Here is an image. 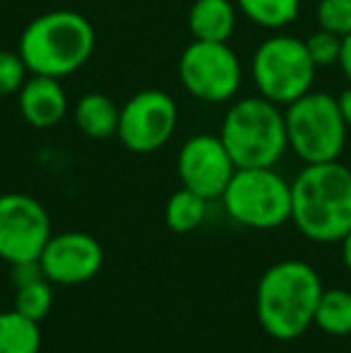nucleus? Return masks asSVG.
I'll return each instance as SVG.
<instances>
[{"mask_svg":"<svg viewBox=\"0 0 351 353\" xmlns=\"http://www.w3.org/2000/svg\"><path fill=\"white\" fill-rule=\"evenodd\" d=\"M291 221L313 243H339L351 231V168L305 163L291 181Z\"/></svg>","mask_w":351,"mask_h":353,"instance_id":"nucleus-1","label":"nucleus"},{"mask_svg":"<svg viewBox=\"0 0 351 353\" xmlns=\"http://www.w3.org/2000/svg\"><path fill=\"white\" fill-rule=\"evenodd\" d=\"M320 274L301 260H281L267 267L255 291V315L260 327L279 341H294L315 322L320 296Z\"/></svg>","mask_w":351,"mask_h":353,"instance_id":"nucleus-2","label":"nucleus"},{"mask_svg":"<svg viewBox=\"0 0 351 353\" xmlns=\"http://www.w3.org/2000/svg\"><path fill=\"white\" fill-rule=\"evenodd\" d=\"M97 48V32L85 14L75 10H51L24 27L19 56L32 74L63 79L89 63Z\"/></svg>","mask_w":351,"mask_h":353,"instance_id":"nucleus-3","label":"nucleus"},{"mask_svg":"<svg viewBox=\"0 0 351 353\" xmlns=\"http://www.w3.org/2000/svg\"><path fill=\"white\" fill-rule=\"evenodd\" d=\"M219 137L236 168H274L289 149L284 111L260 94L231 103Z\"/></svg>","mask_w":351,"mask_h":353,"instance_id":"nucleus-4","label":"nucleus"},{"mask_svg":"<svg viewBox=\"0 0 351 353\" xmlns=\"http://www.w3.org/2000/svg\"><path fill=\"white\" fill-rule=\"evenodd\" d=\"M289 149L303 163L337 161L347 147L349 125L332 94H303L284 111Z\"/></svg>","mask_w":351,"mask_h":353,"instance_id":"nucleus-5","label":"nucleus"},{"mask_svg":"<svg viewBox=\"0 0 351 353\" xmlns=\"http://www.w3.org/2000/svg\"><path fill=\"white\" fill-rule=\"evenodd\" d=\"M318 65L305 48V39L279 34L265 39L253 53L250 77L260 97L277 106H289L313 89Z\"/></svg>","mask_w":351,"mask_h":353,"instance_id":"nucleus-6","label":"nucleus"},{"mask_svg":"<svg viewBox=\"0 0 351 353\" xmlns=\"http://www.w3.org/2000/svg\"><path fill=\"white\" fill-rule=\"evenodd\" d=\"M221 202L236 223L255 231L291 221V183L274 168H236Z\"/></svg>","mask_w":351,"mask_h":353,"instance_id":"nucleus-7","label":"nucleus"},{"mask_svg":"<svg viewBox=\"0 0 351 353\" xmlns=\"http://www.w3.org/2000/svg\"><path fill=\"white\" fill-rule=\"evenodd\" d=\"M178 79L202 103H226L243 84L241 58L224 41H190L178 58Z\"/></svg>","mask_w":351,"mask_h":353,"instance_id":"nucleus-8","label":"nucleus"},{"mask_svg":"<svg viewBox=\"0 0 351 353\" xmlns=\"http://www.w3.org/2000/svg\"><path fill=\"white\" fill-rule=\"evenodd\" d=\"M178 128V103L161 89H142L121 106L116 137L135 154L166 147Z\"/></svg>","mask_w":351,"mask_h":353,"instance_id":"nucleus-9","label":"nucleus"},{"mask_svg":"<svg viewBox=\"0 0 351 353\" xmlns=\"http://www.w3.org/2000/svg\"><path fill=\"white\" fill-rule=\"evenodd\" d=\"M51 236V219L37 197L24 192L0 195V257L5 262L39 260Z\"/></svg>","mask_w":351,"mask_h":353,"instance_id":"nucleus-10","label":"nucleus"},{"mask_svg":"<svg viewBox=\"0 0 351 353\" xmlns=\"http://www.w3.org/2000/svg\"><path fill=\"white\" fill-rule=\"evenodd\" d=\"M234 173L236 163L219 135H192L178 152V176L183 188L197 192L205 200H221Z\"/></svg>","mask_w":351,"mask_h":353,"instance_id":"nucleus-11","label":"nucleus"},{"mask_svg":"<svg viewBox=\"0 0 351 353\" xmlns=\"http://www.w3.org/2000/svg\"><path fill=\"white\" fill-rule=\"evenodd\" d=\"M41 270L51 283L77 286L87 283L101 272L103 248L94 236L82 231H66L51 236L41 257Z\"/></svg>","mask_w":351,"mask_h":353,"instance_id":"nucleus-12","label":"nucleus"},{"mask_svg":"<svg viewBox=\"0 0 351 353\" xmlns=\"http://www.w3.org/2000/svg\"><path fill=\"white\" fill-rule=\"evenodd\" d=\"M17 106L22 118L37 130L56 128L68 116V94L61 79L46 74H29L17 92Z\"/></svg>","mask_w":351,"mask_h":353,"instance_id":"nucleus-13","label":"nucleus"},{"mask_svg":"<svg viewBox=\"0 0 351 353\" xmlns=\"http://www.w3.org/2000/svg\"><path fill=\"white\" fill-rule=\"evenodd\" d=\"M236 24H239L236 0H195L188 10V29L195 41L229 43Z\"/></svg>","mask_w":351,"mask_h":353,"instance_id":"nucleus-14","label":"nucleus"},{"mask_svg":"<svg viewBox=\"0 0 351 353\" xmlns=\"http://www.w3.org/2000/svg\"><path fill=\"white\" fill-rule=\"evenodd\" d=\"M118 121H121V108L113 103L111 97L101 92L85 94L75 106V123L89 140L113 137L118 132Z\"/></svg>","mask_w":351,"mask_h":353,"instance_id":"nucleus-15","label":"nucleus"},{"mask_svg":"<svg viewBox=\"0 0 351 353\" xmlns=\"http://www.w3.org/2000/svg\"><path fill=\"white\" fill-rule=\"evenodd\" d=\"M236 8L255 27L281 32L301 14V0H236Z\"/></svg>","mask_w":351,"mask_h":353,"instance_id":"nucleus-16","label":"nucleus"},{"mask_svg":"<svg viewBox=\"0 0 351 353\" xmlns=\"http://www.w3.org/2000/svg\"><path fill=\"white\" fill-rule=\"evenodd\" d=\"M41 330L39 322L17 310L0 312V353H39Z\"/></svg>","mask_w":351,"mask_h":353,"instance_id":"nucleus-17","label":"nucleus"},{"mask_svg":"<svg viewBox=\"0 0 351 353\" xmlns=\"http://www.w3.org/2000/svg\"><path fill=\"white\" fill-rule=\"evenodd\" d=\"M313 325L332 336L351 334V291H344V288L323 291Z\"/></svg>","mask_w":351,"mask_h":353,"instance_id":"nucleus-18","label":"nucleus"},{"mask_svg":"<svg viewBox=\"0 0 351 353\" xmlns=\"http://www.w3.org/2000/svg\"><path fill=\"white\" fill-rule=\"evenodd\" d=\"M207 202L202 195L188 190V188H181L178 192L169 197L164 210V219L166 226L174 233H190L205 221L207 216Z\"/></svg>","mask_w":351,"mask_h":353,"instance_id":"nucleus-19","label":"nucleus"},{"mask_svg":"<svg viewBox=\"0 0 351 353\" xmlns=\"http://www.w3.org/2000/svg\"><path fill=\"white\" fill-rule=\"evenodd\" d=\"M51 307H53V288L48 279H39L17 288L14 310L22 312L24 317H29L34 322H41L51 312Z\"/></svg>","mask_w":351,"mask_h":353,"instance_id":"nucleus-20","label":"nucleus"},{"mask_svg":"<svg viewBox=\"0 0 351 353\" xmlns=\"http://www.w3.org/2000/svg\"><path fill=\"white\" fill-rule=\"evenodd\" d=\"M320 29L347 37L351 34V0H320L315 10Z\"/></svg>","mask_w":351,"mask_h":353,"instance_id":"nucleus-21","label":"nucleus"},{"mask_svg":"<svg viewBox=\"0 0 351 353\" xmlns=\"http://www.w3.org/2000/svg\"><path fill=\"white\" fill-rule=\"evenodd\" d=\"M29 68L19 51H0V97H12L29 79Z\"/></svg>","mask_w":351,"mask_h":353,"instance_id":"nucleus-22","label":"nucleus"},{"mask_svg":"<svg viewBox=\"0 0 351 353\" xmlns=\"http://www.w3.org/2000/svg\"><path fill=\"white\" fill-rule=\"evenodd\" d=\"M305 48H308L310 58L318 68L337 65L339 51H342V37L328 32V29H318L305 39Z\"/></svg>","mask_w":351,"mask_h":353,"instance_id":"nucleus-23","label":"nucleus"},{"mask_svg":"<svg viewBox=\"0 0 351 353\" xmlns=\"http://www.w3.org/2000/svg\"><path fill=\"white\" fill-rule=\"evenodd\" d=\"M10 279H12L14 288H19L32 281L46 279V276H43L41 262L34 260V262H14V265H10Z\"/></svg>","mask_w":351,"mask_h":353,"instance_id":"nucleus-24","label":"nucleus"},{"mask_svg":"<svg viewBox=\"0 0 351 353\" xmlns=\"http://www.w3.org/2000/svg\"><path fill=\"white\" fill-rule=\"evenodd\" d=\"M339 68H342V74L349 79L351 84V34L342 37V51H339Z\"/></svg>","mask_w":351,"mask_h":353,"instance_id":"nucleus-25","label":"nucleus"},{"mask_svg":"<svg viewBox=\"0 0 351 353\" xmlns=\"http://www.w3.org/2000/svg\"><path fill=\"white\" fill-rule=\"evenodd\" d=\"M337 103H339V111H342L344 121H347V125H349V130H351V84L337 97Z\"/></svg>","mask_w":351,"mask_h":353,"instance_id":"nucleus-26","label":"nucleus"},{"mask_svg":"<svg viewBox=\"0 0 351 353\" xmlns=\"http://www.w3.org/2000/svg\"><path fill=\"white\" fill-rule=\"evenodd\" d=\"M339 243H342V262H344V267H347V272L351 274V231Z\"/></svg>","mask_w":351,"mask_h":353,"instance_id":"nucleus-27","label":"nucleus"}]
</instances>
